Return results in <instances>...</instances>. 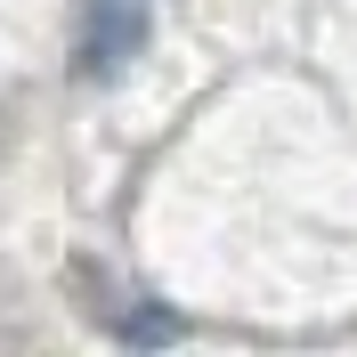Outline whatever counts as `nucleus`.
<instances>
[{"label":"nucleus","mask_w":357,"mask_h":357,"mask_svg":"<svg viewBox=\"0 0 357 357\" xmlns=\"http://www.w3.org/2000/svg\"><path fill=\"white\" fill-rule=\"evenodd\" d=\"M146 49V0H89V33H82V73H114Z\"/></svg>","instance_id":"f257e3e1"},{"label":"nucleus","mask_w":357,"mask_h":357,"mask_svg":"<svg viewBox=\"0 0 357 357\" xmlns=\"http://www.w3.org/2000/svg\"><path fill=\"white\" fill-rule=\"evenodd\" d=\"M122 333H130V341H171L178 317H171V309H130V317H122Z\"/></svg>","instance_id":"f03ea898"}]
</instances>
